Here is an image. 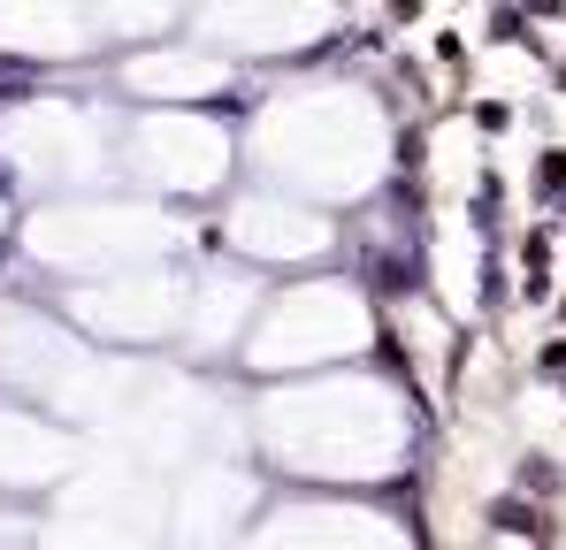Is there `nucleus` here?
<instances>
[{
    "instance_id": "f257e3e1",
    "label": "nucleus",
    "mask_w": 566,
    "mask_h": 550,
    "mask_svg": "<svg viewBox=\"0 0 566 550\" xmlns=\"http://www.w3.org/2000/svg\"><path fill=\"white\" fill-rule=\"evenodd\" d=\"M490 528H497V536H528V543H536V536H544V512H536L528 497H497V505H490Z\"/></svg>"
},
{
    "instance_id": "f03ea898",
    "label": "nucleus",
    "mask_w": 566,
    "mask_h": 550,
    "mask_svg": "<svg viewBox=\"0 0 566 550\" xmlns=\"http://www.w3.org/2000/svg\"><path fill=\"white\" fill-rule=\"evenodd\" d=\"M513 482H521V497H528V505H536V497H552V489H559V474H552V466H544V458H528V466H521V474H513Z\"/></svg>"
},
{
    "instance_id": "7ed1b4c3",
    "label": "nucleus",
    "mask_w": 566,
    "mask_h": 550,
    "mask_svg": "<svg viewBox=\"0 0 566 550\" xmlns=\"http://www.w3.org/2000/svg\"><path fill=\"white\" fill-rule=\"evenodd\" d=\"M566 183V154H544V169H536V191H559Z\"/></svg>"
},
{
    "instance_id": "20e7f679",
    "label": "nucleus",
    "mask_w": 566,
    "mask_h": 550,
    "mask_svg": "<svg viewBox=\"0 0 566 550\" xmlns=\"http://www.w3.org/2000/svg\"><path fill=\"white\" fill-rule=\"evenodd\" d=\"M536 367H544V374H566V345H544V360H536Z\"/></svg>"
}]
</instances>
